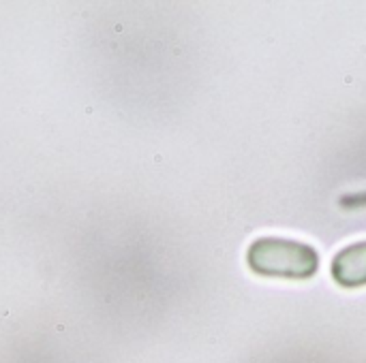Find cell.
<instances>
[{"label": "cell", "instance_id": "obj_1", "mask_svg": "<svg viewBox=\"0 0 366 363\" xmlns=\"http://www.w3.org/2000/svg\"><path fill=\"white\" fill-rule=\"evenodd\" d=\"M249 267L268 278L307 280L320 270V255L313 246L287 237H259L247 250Z\"/></svg>", "mask_w": 366, "mask_h": 363}, {"label": "cell", "instance_id": "obj_2", "mask_svg": "<svg viewBox=\"0 0 366 363\" xmlns=\"http://www.w3.org/2000/svg\"><path fill=\"white\" fill-rule=\"evenodd\" d=\"M332 278L345 289H358L366 285V242L343 248L332 259Z\"/></svg>", "mask_w": 366, "mask_h": 363}]
</instances>
